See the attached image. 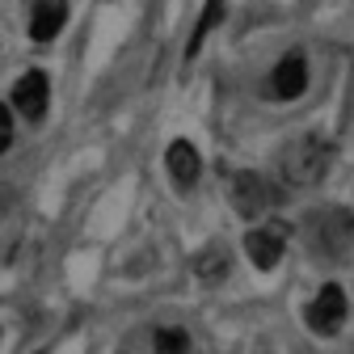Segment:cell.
<instances>
[{
    "label": "cell",
    "mask_w": 354,
    "mask_h": 354,
    "mask_svg": "<svg viewBox=\"0 0 354 354\" xmlns=\"http://www.w3.org/2000/svg\"><path fill=\"white\" fill-rule=\"evenodd\" d=\"M329 160H333V148L325 140L304 136V140H291L279 152V177H283L287 186H295V190H308V186H317L321 177H325Z\"/></svg>",
    "instance_id": "6da1fadb"
},
{
    "label": "cell",
    "mask_w": 354,
    "mask_h": 354,
    "mask_svg": "<svg viewBox=\"0 0 354 354\" xmlns=\"http://www.w3.org/2000/svg\"><path fill=\"white\" fill-rule=\"evenodd\" d=\"M342 325H346V295H342L337 283H325V287L317 291V299L308 304V329L321 333V337H329V333H337Z\"/></svg>",
    "instance_id": "7a4b0ae2"
},
{
    "label": "cell",
    "mask_w": 354,
    "mask_h": 354,
    "mask_svg": "<svg viewBox=\"0 0 354 354\" xmlns=\"http://www.w3.org/2000/svg\"><path fill=\"white\" fill-rule=\"evenodd\" d=\"M283 249H287V228L283 224H257L249 236H245V253L257 270H274L283 261Z\"/></svg>",
    "instance_id": "3957f363"
},
{
    "label": "cell",
    "mask_w": 354,
    "mask_h": 354,
    "mask_svg": "<svg viewBox=\"0 0 354 354\" xmlns=\"http://www.w3.org/2000/svg\"><path fill=\"white\" fill-rule=\"evenodd\" d=\"M270 203H274V194L266 186V177H257V173H236L232 177V207H236L241 219H261L270 211Z\"/></svg>",
    "instance_id": "277c9868"
},
{
    "label": "cell",
    "mask_w": 354,
    "mask_h": 354,
    "mask_svg": "<svg viewBox=\"0 0 354 354\" xmlns=\"http://www.w3.org/2000/svg\"><path fill=\"white\" fill-rule=\"evenodd\" d=\"M304 88H308V59L295 51V55L279 59V68L270 72V97H279V102H295Z\"/></svg>",
    "instance_id": "5b68a950"
},
{
    "label": "cell",
    "mask_w": 354,
    "mask_h": 354,
    "mask_svg": "<svg viewBox=\"0 0 354 354\" xmlns=\"http://www.w3.org/2000/svg\"><path fill=\"white\" fill-rule=\"evenodd\" d=\"M47 97H51V84H47V76H42V72H26L17 80V88H13V106L30 122H38L42 114H47Z\"/></svg>",
    "instance_id": "8992f818"
},
{
    "label": "cell",
    "mask_w": 354,
    "mask_h": 354,
    "mask_svg": "<svg viewBox=\"0 0 354 354\" xmlns=\"http://www.w3.org/2000/svg\"><path fill=\"white\" fill-rule=\"evenodd\" d=\"M165 165H169V177L177 182V190H190L198 182V173H203V160H198V152H194L190 140H173Z\"/></svg>",
    "instance_id": "52a82bcc"
},
{
    "label": "cell",
    "mask_w": 354,
    "mask_h": 354,
    "mask_svg": "<svg viewBox=\"0 0 354 354\" xmlns=\"http://www.w3.org/2000/svg\"><path fill=\"white\" fill-rule=\"evenodd\" d=\"M68 21V0H34L30 13V38L34 42H51Z\"/></svg>",
    "instance_id": "ba28073f"
},
{
    "label": "cell",
    "mask_w": 354,
    "mask_h": 354,
    "mask_svg": "<svg viewBox=\"0 0 354 354\" xmlns=\"http://www.w3.org/2000/svg\"><path fill=\"white\" fill-rule=\"evenodd\" d=\"M152 350H156V354H190V333L165 325V329L152 333Z\"/></svg>",
    "instance_id": "9c48e42d"
},
{
    "label": "cell",
    "mask_w": 354,
    "mask_h": 354,
    "mask_svg": "<svg viewBox=\"0 0 354 354\" xmlns=\"http://www.w3.org/2000/svg\"><path fill=\"white\" fill-rule=\"evenodd\" d=\"M219 17H224V0H207V9H203L198 26H194V34H190V51H186L190 59L198 55V47H203V38H207V34L215 30V21H219Z\"/></svg>",
    "instance_id": "30bf717a"
},
{
    "label": "cell",
    "mask_w": 354,
    "mask_h": 354,
    "mask_svg": "<svg viewBox=\"0 0 354 354\" xmlns=\"http://www.w3.org/2000/svg\"><path fill=\"white\" fill-rule=\"evenodd\" d=\"M198 274L207 279V283H219L228 274V253L224 249H207L203 257H198Z\"/></svg>",
    "instance_id": "8fae6325"
},
{
    "label": "cell",
    "mask_w": 354,
    "mask_h": 354,
    "mask_svg": "<svg viewBox=\"0 0 354 354\" xmlns=\"http://www.w3.org/2000/svg\"><path fill=\"white\" fill-rule=\"evenodd\" d=\"M9 144H13V114L0 110V148H9Z\"/></svg>",
    "instance_id": "7c38bea8"
}]
</instances>
